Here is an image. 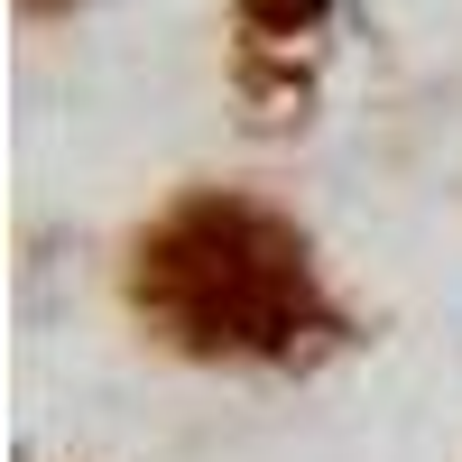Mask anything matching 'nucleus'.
I'll use <instances>...</instances> for the list:
<instances>
[{
  "instance_id": "obj_1",
  "label": "nucleus",
  "mask_w": 462,
  "mask_h": 462,
  "mask_svg": "<svg viewBox=\"0 0 462 462\" xmlns=\"http://www.w3.org/2000/svg\"><path fill=\"white\" fill-rule=\"evenodd\" d=\"M121 287L148 342L204 370H324L352 342L305 222L241 185H185L167 213H148Z\"/></svg>"
},
{
  "instance_id": "obj_2",
  "label": "nucleus",
  "mask_w": 462,
  "mask_h": 462,
  "mask_svg": "<svg viewBox=\"0 0 462 462\" xmlns=\"http://www.w3.org/2000/svg\"><path fill=\"white\" fill-rule=\"evenodd\" d=\"M333 56V0H231V84L259 121H305Z\"/></svg>"
},
{
  "instance_id": "obj_3",
  "label": "nucleus",
  "mask_w": 462,
  "mask_h": 462,
  "mask_svg": "<svg viewBox=\"0 0 462 462\" xmlns=\"http://www.w3.org/2000/svg\"><path fill=\"white\" fill-rule=\"evenodd\" d=\"M28 10H37V19H47V10H74V0H28Z\"/></svg>"
}]
</instances>
